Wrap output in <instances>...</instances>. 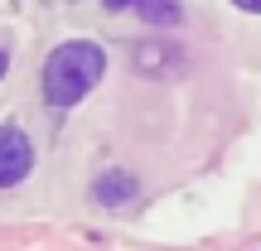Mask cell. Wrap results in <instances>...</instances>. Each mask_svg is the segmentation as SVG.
<instances>
[{
	"mask_svg": "<svg viewBox=\"0 0 261 251\" xmlns=\"http://www.w3.org/2000/svg\"><path fill=\"white\" fill-rule=\"evenodd\" d=\"M237 10H252V15H261V0H232Z\"/></svg>",
	"mask_w": 261,
	"mask_h": 251,
	"instance_id": "5",
	"label": "cell"
},
{
	"mask_svg": "<svg viewBox=\"0 0 261 251\" xmlns=\"http://www.w3.org/2000/svg\"><path fill=\"white\" fill-rule=\"evenodd\" d=\"M107 73V48L97 39H68L44 63V102L48 106H77Z\"/></svg>",
	"mask_w": 261,
	"mask_h": 251,
	"instance_id": "1",
	"label": "cell"
},
{
	"mask_svg": "<svg viewBox=\"0 0 261 251\" xmlns=\"http://www.w3.org/2000/svg\"><path fill=\"white\" fill-rule=\"evenodd\" d=\"M136 198V174H126V169H107L102 179H97V203L102 208H121Z\"/></svg>",
	"mask_w": 261,
	"mask_h": 251,
	"instance_id": "3",
	"label": "cell"
},
{
	"mask_svg": "<svg viewBox=\"0 0 261 251\" xmlns=\"http://www.w3.org/2000/svg\"><path fill=\"white\" fill-rule=\"evenodd\" d=\"M130 10H140V15H145L150 24H179V19H184L179 0H136Z\"/></svg>",
	"mask_w": 261,
	"mask_h": 251,
	"instance_id": "4",
	"label": "cell"
},
{
	"mask_svg": "<svg viewBox=\"0 0 261 251\" xmlns=\"http://www.w3.org/2000/svg\"><path fill=\"white\" fill-rule=\"evenodd\" d=\"M102 5H107V10H130L136 0H102Z\"/></svg>",
	"mask_w": 261,
	"mask_h": 251,
	"instance_id": "6",
	"label": "cell"
},
{
	"mask_svg": "<svg viewBox=\"0 0 261 251\" xmlns=\"http://www.w3.org/2000/svg\"><path fill=\"white\" fill-rule=\"evenodd\" d=\"M34 169V145L19 126H0V188H15Z\"/></svg>",
	"mask_w": 261,
	"mask_h": 251,
	"instance_id": "2",
	"label": "cell"
},
{
	"mask_svg": "<svg viewBox=\"0 0 261 251\" xmlns=\"http://www.w3.org/2000/svg\"><path fill=\"white\" fill-rule=\"evenodd\" d=\"M5 73H10V53L0 48V77H5Z\"/></svg>",
	"mask_w": 261,
	"mask_h": 251,
	"instance_id": "7",
	"label": "cell"
}]
</instances>
